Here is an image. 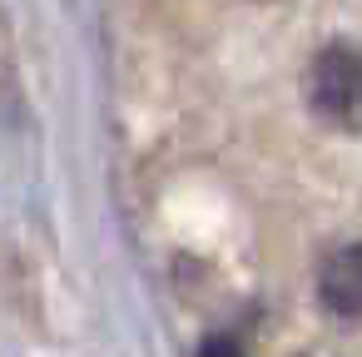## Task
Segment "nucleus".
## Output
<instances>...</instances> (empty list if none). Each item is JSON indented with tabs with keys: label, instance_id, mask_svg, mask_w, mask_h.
I'll list each match as a JSON object with an SVG mask.
<instances>
[{
	"label": "nucleus",
	"instance_id": "obj_1",
	"mask_svg": "<svg viewBox=\"0 0 362 357\" xmlns=\"http://www.w3.org/2000/svg\"><path fill=\"white\" fill-rule=\"evenodd\" d=\"M303 95H308V110L322 124L357 129V115H362V65H357V50L352 45L317 50L313 65H308Z\"/></svg>",
	"mask_w": 362,
	"mask_h": 357
},
{
	"label": "nucleus",
	"instance_id": "obj_2",
	"mask_svg": "<svg viewBox=\"0 0 362 357\" xmlns=\"http://www.w3.org/2000/svg\"><path fill=\"white\" fill-rule=\"evenodd\" d=\"M317 298L337 317L362 312V253H357V243H342L337 253H327V263L317 273Z\"/></svg>",
	"mask_w": 362,
	"mask_h": 357
},
{
	"label": "nucleus",
	"instance_id": "obj_3",
	"mask_svg": "<svg viewBox=\"0 0 362 357\" xmlns=\"http://www.w3.org/2000/svg\"><path fill=\"white\" fill-rule=\"evenodd\" d=\"M199 357H248V352L238 347V337H228V332H218V337H204V347H199Z\"/></svg>",
	"mask_w": 362,
	"mask_h": 357
}]
</instances>
